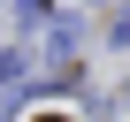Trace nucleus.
I'll list each match as a JSON object with an SVG mask.
<instances>
[{
  "label": "nucleus",
  "mask_w": 130,
  "mask_h": 122,
  "mask_svg": "<svg viewBox=\"0 0 130 122\" xmlns=\"http://www.w3.org/2000/svg\"><path fill=\"white\" fill-rule=\"evenodd\" d=\"M8 76H15V53H0V84H8Z\"/></svg>",
  "instance_id": "1"
}]
</instances>
